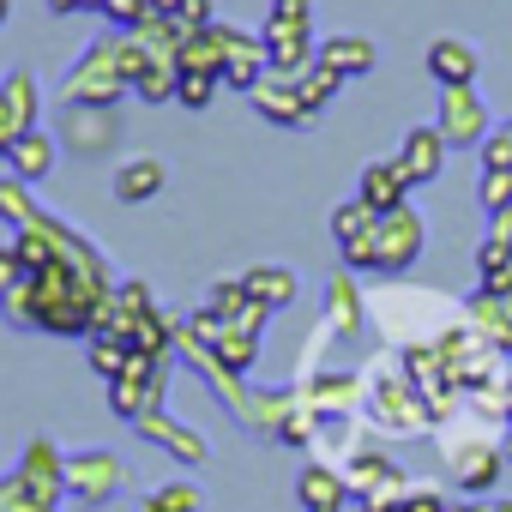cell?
<instances>
[{
    "label": "cell",
    "mask_w": 512,
    "mask_h": 512,
    "mask_svg": "<svg viewBox=\"0 0 512 512\" xmlns=\"http://www.w3.org/2000/svg\"><path fill=\"white\" fill-rule=\"evenodd\" d=\"M362 380H368L362 410H368V422H374L380 434H404V440H416V434H428V428L440 422V416L428 410V398L410 386V374H404L398 350H392V356H380Z\"/></svg>",
    "instance_id": "1"
},
{
    "label": "cell",
    "mask_w": 512,
    "mask_h": 512,
    "mask_svg": "<svg viewBox=\"0 0 512 512\" xmlns=\"http://www.w3.org/2000/svg\"><path fill=\"white\" fill-rule=\"evenodd\" d=\"M260 43H266V61H272V73H284V79L308 73V67L320 61V37H314V0H284V7H272V13H266V25H260Z\"/></svg>",
    "instance_id": "2"
},
{
    "label": "cell",
    "mask_w": 512,
    "mask_h": 512,
    "mask_svg": "<svg viewBox=\"0 0 512 512\" xmlns=\"http://www.w3.org/2000/svg\"><path fill=\"white\" fill-rule=\"evenodd\" d=\"M127 91H133V85L121 79V31H103V37L67 67V79H61V103H109V109H121Z\"/></svg>",
    "instance_id": "3"
},
{
    "label": "cell",
    "mask_w": 512,
    "mask_h": 512,
    "mask_svg": "<svg viewBox=\"0 0 512 512\" xmlns=\"http://www.w3.org/2000/svg\"><path fill=\"white\" fill-rule=\"evenodd\" d=\"M344 482H350V500H362L368 512L404 506V494H410L404 464H398L392 452H380V446H356V452L344 458Z\"/></svg>",
    "instance_id": "4"
},
{
    "label": "cell",
    "mask_w": 512,
    "mask_h": 512,
    "mask_svg": "<svg viewBox=\"0 0 512 512\" xmlns=\"http://www.w3.org/2000/svg\"><path fill=\"white\" fill-rule=\"evenodd\" d=\"M121 488H127L121 452H109V446H79V452H67V500H79L85 512H97V506H109Z\"/></svg>",
    "instance_id": "5"
},
{
    "label": "cell",
    "mask_w": 512,
    "mask_h": 512,
    "mask_svg": "<svg viewBox=\"0 0 512 512\" xmlns=\"http://www.w3.org/2000/svg\"><path fill=\"white\" fill-rule=\"evenodd\" d=\"M163 398H169V362H151V356H139V350H133V362L109 380V410H115L121 422H145L151 410H163Z\"/></svg>",
    "instance_id": "6"
},
{
    "label": "cell",
    "mask_w": 512,
    "mask_h": 512,
    "mask_svg": "<svg viewBox=\"0 0 512 512\" xmlns=\"http://www.w3.org/2000/svg\"><path fill=\"white\" fill-rule=\"evenodd\" d=\"M446 470H452V482L470 500H488L494 482H500V470H506V446H494L488 428H470V434L446 440Z\"/></svg>",
    "instance_id": "7"
},
{
    "label": "cell",
    "mask_w": 512,
    "mask_h": 512,
    "mask_svg": "<svg viewBox=\"0 0 512 512\" xmlns=\"http://www.w3.org/2000/svg\"><path fill=\"white\" fill-rule=\"evenodd\" d=\"M434 127H440V139H446L452 151H482L488 133H494L488 97H482L476 85H440V115H434Z\"/></svg>",
    "instance_id": "8"
},
{
    "label": "cell",
    "mask_w": 512,
    "mask_h": 512,
    "mask_svg": "<svg viewBox=\"0 0 512 512\" xmlns=\"http://www.w3.org/2000/svg\"><path fill=\"white\" fill-rule=\"evenodd\" d=\"M55 139L73 157H109L115 139H121V109H109V103H61Z\"/></svg>",
    "instance_id": "9"
},
{
    "label": "cell",
    "mask_w": 512,
    "mask_h": 512,
    "mask_svg": "<svg viewBox=\"0 0 512 512\" xmlns=\"http://www.w3.org/2000/svg\"><path fill=\"white\" fill-rule=\"evenodd\" d=\"M332 241H338L344 272H374V260H380V211L362 205V199H344L332 211Z\"/></svg>",
    "instance_id": "10"
},
{
    "label": "cell",
    "mask_w": 512,
    "mask_h": 512,
    "mask_svg": "<svg viewBox=\"0 0 512 512\" xmlns=\"http://www.w3.org/2000/svg\"><path fill=\"white\" fill-rule=\"evenodd\" d=\"M422 247H428V223H422L416 205L380 211V260H374L380 278H404V272L422 260Z\"/></svg>",
    "instance_id": "11"
},
{
    "label": "cell",
    "mask_w": 512,
    "mask_h": 512,
    "mask_svg": "<svg viewBox=\"0 0 512 512\" xmlns=\"http://www.w3.org/2000/svg\"><path fill=\"white\" fill-rule=\"evenodd\" d=\"M187 332H193L229 374H247L253 362H260V338L241 332V326H229V320H217L211 308H193V314H187Z\"/></svg>",
    "instance_id": "12"
},
{
    "label": "cell",
    "mask_w": 512,
    "mask_h": 512,
    "mask_svg": "<svg viewBox=\"0 0 512 512\" xmlns=\"http://www.w3.org/2000/svg\"><path fill=\"white\" fill-rule=\"evenodd\" d=\"M302 398H308V410L320 422L326 416H356L362 398H368V380L362 374H344V368H326V374H308L302 380Z\"/></svg>",
    "instance_id": "13"
},
{
    "label": "cell",
    "mask_w": 512,
    "mask_h": 512,
    "mask_svg": "<svg viewBox=\"0 0 512 512\" xmlns=\"http://www.w3.org/2000/svg\"><path fill=\"white\" fill-rule=\"evenodd\" d=\"M133 428H139L151 446H163L175 464H187V470H199V464L211 458V440H205L199 428H187L181 416H169V410H151V416H145V422H133Z\"/></svg>",
    "instance_id": "14"
},
{
    "label": "cell",
    "mask_w": 512,
    "mask_h": 512,
    "mask_svg": "<svg viewBox=\"0 0 512 512\" xmlns=\"http://www.w3.org/2000/svg\"><path fill=\"white\" fill-rule=\"evenodd\" d=\"M446 157H452V145L440 139V127H434V121H428V127H410V133L398 139V169L410 175V187H428V181H440Z\"/></svg>",
    "instance_id": "15"
},
{
    "label": "cell",
    "mask_w": 512,
    "mask_h": 512,
    "mask_svg": "<svg viewBox=\"0 0 512 512\" xmlns=\"http://www.w3.org/2000/svg\"><path fill=\"white\" fill-rule=\"evenodd\" d=\"M296 506H302V512H344V506H350L344 470L326 464V458H308V464L296 470Z\"/></svg>",
    "instance_id": "16"
},
{
    "label": "cell",
    "mask_w": 512,
    "mask_h": 512,
    "mask_svg": "<svg viewBox=\"0 0 512 512\" xmlns=\"http://www.w3.org/2000/svg\"><path fill=\"white\" fill-rule=\"evenodd\" d=\"M19 476H25L37 494L67 500V452H61L49 434H31V440H25V452H19Z\"/></svg>",
    "instance_id": "17"
},
{
    "label": "cell",
    "mask_w": 512,
    "mask_h": 512,
    "mask_svg": "<svg viewBox=\"0 0 512 512\" xmlns=\"http://www.w3.org/2000/svg\"><path fill=\"white\" fill-rule=\"evenodd\" d=\"M247 103L260 109V121H272V127H308L314 121L308 103H302V91H296V79H284V73H266L260 85L247 91Z\"/></svg>",
    "instance_id": "18"
},
{
    "label": "cell",
    "mask_w": 512,
    "mask_h": 512,
    "mask_svg": "<svg viewBox=\"0 0 512 512\" xmlns=\"http://www.w3.org/2000/svg\"><path fill=\"white\" fill-rule=\"evenodd\" d=\"M229 37H235V25H199V31H187L181 37V55H175V67L181 73H211V79H223V61H229Z\"/></svg>",
    "instance_id": "19"
},
{
    "label": "cell",
    "mask_w": 512,
    "mask_h": 512,
    "mask_svg": "<svg viewBox=\"0 0 512 512\" xmlns=\"http://www.w3.org/2000/svg\"><path fill=\"white\" fill-rule=\"evenodd\" d=\"M362 326H368V296H362L356 272H338L326 284V332L332 338H356Z\"/></svg>",
    "instance_id": "20"
},
{
    "label": "cell",
    "mask_w": 512,
    "mask_h": 512,
    "mask_svg": "<svg viewBox=\"0 0 512 512\" xmlns=\"http://www.w3.org/2000/svg\"><path fill=\"white\" fill-rule=\"evenodd\" d=\"M356 199L374 205V211H398V205H410V175L398 169V157H374V163L362 169V181H356Z\"/></svg>",
    "instance_id": "21"
},
{
    "label": "cell",
    "mask_w": 512,
    "mask_h": 512,
    "mask_svg": "<svg viewBox=\"0 0 512 512\" xmlns=\"http://www.w3.org/2000/svg\"><path fill=\"white\" fill-rule=\"evenodd\" d=\"M272 73V61H266V43H260V31H235L229 37V61H223V85L229 91H253V85H260Z\"/></svg>",
    "instance_id": "22"
},
{
    "label": "cell",
    "mask_w": 512,
    "mask_h": 512,
    "mask_svg": "<svg viewBox=\"0 0 512 512\" xmlns=\"http://www.w3.org/2000/svg\"><path fill=\"white\" fill-rule=\"evenodd\" d=\"M428 73H434V85H476L482 55H476V43H464V37H434V43H428Z\"/></svg>",
    "instance_id": "23"
},
{
    "label": "cell",
    "mask_w": 512,
    "mask_h": 512,
    "mask_svg": "<svg viewBox=\"0 0 512 512\" xmlns=\"http://www.w3.org/2000/svg\"><path fill=\"white\" fill-rule=\"evenodd\" d=\"M55 157H61V139L55 133H43V127H31L13 151H7V175H19V181H49L55 175Z\"/></svg>",
    "instance_id": "24"
},
{
    "label": "cell",
    "mask_w": 512,
    "mask_h": 512,
    "mask_svg": "<svg viewBox=\"0 0 512 512\" xmlns=\"http://www.w3.org/2000/svg\"><path fill=\"white\" fill-rule=\"evenodd\" d=\"M464 320H470L500 356H512V296H488V290H476V296H464Z\"/></svg>",
    "instance_id": "25"
},
{
    "label": "cell",
    "mask_w": 512,
    "mask_h": 512,
    "mask_svg": "<svg viewBox=\"0 0 512 512\" xmlns=\"http://www.w3.org/2000/svg\"><path fill=\"white\" fill-rule=\"evenodd\" d=\"M320 61L350 85V79H368V73H374L380 49H374L368 37H356V31H338V37H326V43H320Z\"/></svg>",
    "instance_id": "26"
},
{
    "label": "cell",
    "mask_w": 512,
    "mask_h": 512,
    "mask_svg": "<svg viewBox=\"0 0 512 512\" xmlns=\"http://www.w3.org/2000/svg\"><path fill=\"white\" fill-rule=\"evenodd\" d=\"M169 187V169L157 163V157H127L121 169H115V199L121 205H145V199H157Z\"/></svg>",
    "instance_id": "27"
},
{
    "label": "cell",
    "mask_w": 512,
    "mask_h": 512,
    "mask_svg": "<svg viewBox=\"0 0 512 512\" xmlns=\"http://www.w3.org/2000/svg\"><path fill=\"white\" fill-rule=\"evenodd\" d=\"M476 272H482V284L476 290H488V296H512V241L488 223V235H482V247H476Z\"/></svg>",
    "instance_id": "28"
},
{
    "label": "cell",
    "mask_w": 512,
    "mask_h": 512,
    "mask_svg": "<svg viewBox=\"0 0 512 512\" xmlns=\"http://www.w3.org/2000/svg\"><path fill=\"white\" fill-rule=\"evenodd\" d=\"M241 284H247V296H253V302H266L272 314H278V308H290V302H296V290H302V278H296L290 266H247V272H241Z\"/></svg>",
    "instance_id": "29"
},
{
    "label": "cell",
    "mask_w": 512,
    "mask_h": 512,
    "mask_svg": "<svg viewBox=\"0 0 512 512\" xmlns=\"http://www.w3.org/2000/svg\"><path fill=\"white\" fill-rule=\"evenodd\" d=\"M175 326H181V320H169L163 308H151V314L133 326V338H127V344H133L139 356H151V362H169V350H175Z\"/></svg>",
    "instance_id": "30"
},
{
    "label": "cell",
    "mask_w": 512,
    "mask_h": 512,
    "mask_svg": "<svg viewBox=\"0 0 512 512\" xmlns=\"http://www.w3.org/2000/svg\"><path fill=\"white\" fill-rule=\"evenodd\" d=\"M0 97L19 109L25 127H37V115H43V91H37V73H31V67H13L7 79H0Z\"/></svg>",
    "instance_id": "31"
},
{
    "label": "cell",
    "mask_w": 512,
    "mask_h": 512,
    "mask_svg": "<svg viewBox=\"0 0 512 512\" xmlns=\"http://www.w3.org/2000/svg\"><path fill=\"white\" fill-rule=\"evenodd\" d=\"M205 506V494H199V482H187V476H175V482H163V488H151L145 500H139V512H199Z\"/></svg>",
    "instance_id": "32"
},
{
    "label": "cell",
    "mask_w": 512,
    "mask_h": 512,
    "mask_svg": "<svg viewBox=\"0 0 512 512\" xmlns=\"http://www.w3.org/2000/svg\"><path fill=\"white\" fill-rule=\"evenodd\" d=\"M0 217H7L13 229H25L31 217H43V205H37L31 181H19V175H0Z\"/></svg>",
    "instance_id": "33"
},
{
    "label": "cell",
    "mask_w": 512,
    "mask_h": 512,
    "mask_svg": "<svg viewBox=\"0 0 512 512\" xmlns=\"http://www.w3.org/2000/svg\"><path fill=\"white\" fill-rule=\"evenodd\" d=\"M0 512H61V500L37 494L19 470H7V476H0Z\"/></svg>",
    "instance_id": "34"
},
{
    "label": "cell",
    "mask_w": 512,
    "mask_h": 512,
    "mask_svg": "<svg viewBox=\"0 0 512 512\" xmlns=\"http://www.w3.org/2000/svg\"><path fill=\"white\" fill-rule=\"evenodd\" d=\"M296 91H302V103H308V115H320V109H326V103H332V97L344 91V79H338V73H332L326 61H314L308 73H296Z\"/></svg>",
    "instance_id": "35"
},
{
    "label": "cell",
    "mask_w": 512,
    "mask_h": 512,
    "mask_svg": "<svg viewBox=\"0 0 512 512\" xmlns=\"http://www.w3.org/2000/svg\"><path fill=\"white\" fill-rule=\"evenodd\" d=\"M85 362H91L103 380H115V374L133 362V344H127V338H85Z\"/></svg>",
    "instance_id": "36"
},
{
    "label": "cell",
    "mask_w": 512,
    "mask_h": 512,
    "mask_svg": "<svg viewBox=\"0 0 512 512\" xmlns=\"http://www.w3.org/2000/svg\"><path fill=\"white\" fill-rule=\"evenodd\" d=\"M175 85H181V67H175V61H151L145 79L133 85V97H145V103H175Z\"/></svg>",
    "instance_id": "37"
},
{
    "label": "cell",
    "mask_w": 512,
    "mask_h": 512,
    "mask_svg": "<svg viewBox=\"0 0 512 512\" xmlns=\"http://www.w3.org/2000/svg\"><path fill=\"white\" fill-rule=\"evenodd\" d=\"M476 199H482V211H488V217L512 211V169H482V181H476Z\"/></svg>",
    "instance_id": "38"
},
{
    "label": "cell",
    "mask_w": 512,
    "mask_h": 512,
    "mask_svg": "<svg viewBox=\"0 0 512 512\" xmlns=\"http://www.w3.org/2000/svg\"><path fill=\"white\" fill-rule=\"evenodd\" d=\"M223 91V79H211V73H181V85H175V103L181 109H211V97Z\"/></svg>",
    "instance_id": "39"
},
{
    "label": "cell",
    "mask_w": 512,
    "mask_h": 512,
    "mask_svg": "<svg viewBox=\"0 0 512 512\" xmlns=\"http://www.w3.org/2000/svg\"><path fill=\"white\" fill-rule=\"evenodd\" d=\"M476 157H482V169H512V115L494 121V133H488V145Z\"/></svg>",
    "instance_id": "40"
},
{
    "label": "cell",
    "mask_w": 512,
    "mask_h": 512,
    "mask_svg": "<svg viewBox=\"0 0 512 512\" xmlns=\"http://www.w3.org/2000/svg\"><path fill=\"white\" fill-rule=\"evenodd\" d=\"M157 13V0H109V7H103V19L115 25V31H133V25H145Z\"/></svg>",
    "instance_id": "41"
},
{
    "label": "cell",
    "mask_w": 512,
    "mask_h": 512,
    "mask_svg": "<svg viewBox=\"0 0 512 512\" xmlns=\"http://www.w3.org/2000/svg\"><path fill=\"white\" fill-rule=\"evenodd\" d=\"M157 13H169L175 25L199 31V25H211V0H157Z\"/></svg>",
    "instance_id": "42"
},
{
    "label": "cell",
    "mask_w": 512,
    "mask_h": 512,
    "mask_svg": "<svg viewBox=\"0 0 512 512\" xmlns=\"http://www.w3.org/2000/svg\"><path fill=\"white\" fill-rule=\"evenodd\" d=\"M25 278H31V266L19 260V247L7 241V247H0V302H7V296H13V290L25 284Z\"/></svg>",
    "instance_id": "43"
},
{
    "label": "cell",
    "mask_w": 512,
    "mask_h": 512,
    "mask_svg": "<svg viewBox=\"0 0 512 512\" xmlns=\"http://www.w3.org/2000/svg\"><path fill=\"white\" fill-rule=\"evenodd\" d=\"M25 133H31V127L19 121V109H13L7 97H0V157H7V151H13V145L25 139Z\"/></svg>",
    "instance_id": "44"
},
{
    "label": "cell",
    "mask_w": 512,
    "mask_h": 512,
    "mask_svg": "<svg viewBox=\"0 0 512 512\" xmlns=\"http://www.w3.org/2000/svg\"><path fill=\"white\" fill-rule=\"evenodd\" d=\"M404 512H452V506L440 500V488H410L404 494Z\"/></svg>",
    "instance_id": "45"
},
{
    "label": "cell",
    "mask_w": 512,
    "mask_h": 512,
    "mask_svg": "<svg viewBox=\"0 0 512 512\" xmlns=\"http://www.w3.org/2000/svg\"><path fill=\"white\" fill-rule=\"evenodd\" d=\"M49 13H61V19L67 13H85V0H49Z\"/></svg>",
    "instance_id": "46"
},
{
    "label": "cell",
    "mask_w": 512,
    "mask_h": 512,
    "mask_svg": "<svg viewBox=\"0 0 512 512\" xmlns=\"http://www.w3.org/2000/svg\"><path fill=\"white\" fill-rule=\"evenodd\" d=\"M500 410H506V428H512V374L500 380Z\"/></svg>",
    "instance_id": "47"
},
{
    "label": "cell",
    "mask_w": 512,
    "mask_h": 512,
    "mask_svg": "<svg viewBox=\"0 0 512 512\" xmlns=\"http://www.w3.org/2000/svg\"><path fill=\"white\" fill-rule=\"evenodd\" d=\"M452 512H494V500H458Z\"/></svg>",
    "instance_id": "48"
},
{
    "label": "cell",
    "mask_w": 512,
    "mask_h": 512,
    "mask_svg": "<svg viewBox=\"0 0 512 512\" xmlns=\"http://www.w3.org/2000/svg\"><path fill=\"white\" fill-rule=\"evenodd\" d=\"M13 19V0H0V25H7Z\"/></svg>",
    "instance_id": "49"
},
{
    "label": "cell",
    "mask_w": 512,
    "mask_h": 512,
    "mask_svg": "<svg viewBox=\"0 0 512 512\" xmlns=\"http://www.w3.org/2000/svg\"><path fill=\"white\" fill-rule=\"evenodd\" d=\"M494 512H512V494H506V500H494Z\"/></svg>",
    "instance_id": "50"
},
{
    "label": "cell",
    "mask_w": 512,
    "mask_h": 512,
    "mask_svg": "<svg viewBox=\"0 0 512 512\" xmlns=\"http://www.w3.org/2000/svg\"><path fill=\"white\" fill-rule=\"evenodd\" d=\"M272 7H284V0H272Z\"/></svg>",
    "instance_id": "51"
}]
</instances>
